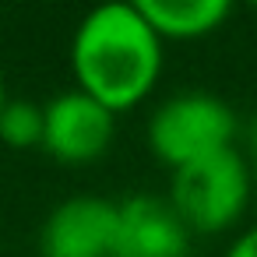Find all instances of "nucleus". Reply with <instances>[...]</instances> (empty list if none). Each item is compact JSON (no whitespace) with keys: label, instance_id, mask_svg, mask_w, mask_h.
<instances>
[{"label":"nucleus","instance_id":"nucleus-8","mask_svg":"<svg viewBox=\"0 0 257 257\" xmlns=\"http://www.w3.org/2000/svg\"><path fill=\"white\" fill-rule=\"evenodd\" d=\"M46 134V106L32 99H8V106L0 109V141L15 152H32L43 148Z\"/></svg>","mask_w":257,"mask_h":257},{"label":"nucleus","instance_id":"nucleus-1","mask_svg":"<svg viewBox=\"0 0 257 257\" xmlns=\"http://www.w3.org/2000/svg\"><path fill=\"white\" fill-rule=\"evenodd\" d=\"M71 71L78 88L106 109H134L159 85L162 39L152 32L138 4L95 8L74 32Z\"/></svg>","mask_w":257,"mask_h":257},{"label":"nucleus","instance_id":"nucleus-4","mask_svg":"<svg viewBox=\"0 0 257 257\" xmlns=\"http://www.w3.org/2000/svg\"><path fill=\"white\" fill-rule=\"evenodd\" d=\"M116 134V113L85 95L81 88L64 92L46 102V134L43 152H50L57 162L85 166L109 152Z\"/></svg>","mask_w":257,"mask_h":257},{"label":"nucleus","instance_id":"nucleus-11","mask_svg":"<svg viewBox=\"0 0 257 257\" xmlns=\"http://www.w3.org/2000/svg\"><path fill=\"white\" fill-rule=\"evenodd\" d=\"M8 106V85H4V71H0V109Z\"/></svg>","mask_w":257,"mask_h":257},{"label":"nucleus","instance_id":"nucleus-9","mask_svg":"<svg viewBox=\"0 0 257 257\" xmlns=\"http://www.w3.org/2000/svg\"><path fill=\"white\" fill-rule=\"evenodd\" d=\"M225 257H257V225L246 229V232H239L232 239V246L225 250Z\"/></svg>","mask_w":257,"mask_h":257},{"label":"nucleus","instance_id":"nucleus-5","mask_svg":"<svg viewBox=\"0 0 257 257\" xmlns=\"http://www.w3.org/2000/svg\"><path fill=\"white\" fill-rule=\"evenodd\" d=\"M116 201L74 194L60 201L39 229V257H113Z\"/></svg>","mask_w":257,"mask_h":257},{"label":"nucleus","instance_id":"nucleus-2","mask_svg":"<svg viewBox=\"0 0 257 257\" xmlns=\"http://www.w3.org/2000/svg\"><path fill=\"white\" fill-rule=\"evenodd\" d=\"M250 190H253V173L246 166V155L225 148L183 169H173L169 204L176 208V215L190 232L218 236L243 218L250 204Z\"/></svg>","mask_w":257,"mask_h":257},{"label":"nucleus","instance_id":"nucleus-10","mask_svg":"<svg viewBox=\"0 0 257 257\" xmlns=\"http://www.w3.org/2000/svg\"><path fill=\"white\" fill-rule=\"evenodd\" d=\"M246 166H250V173H257V116L246 127Z\"/></svg>","mask_w":257,"mask_h":257},{"label":"nucleus","instance_id":"nucleus-3","mask_svg":"<svg viewBox=\"0 0 257 257\" xmlns=\"http://www.w3.org/2000/svg\"><path fill=\"white\" fill-rule=\"evenodd\" d=\"M239 120L229 102L204 92H183L166 99L148 120V148L169 169H183L215 152L236 148Z\"/></svg>","mask_w":257,"mask_h":257},{"label":"nucleus","instance_id":"nucleus-7","mask_svg":"<svg viewBox=\"0 0 257 257\" xmlns=\"http://www.w3.org/2000/svg\"><path fill=\"white\" fill-rule=\"evenodd\" d=\"M138 11L159 39H204L229 18L225 0H138Z\"/></svg>","mask_w":257,"mask_h":257},{"label":"nucleus","instance_id":"nucleus-6","mask_svg":"<svg viewBox=\"0 0 257 257\" xmlns=\"http://www.w3.org/2000/svg\"><path fill=\"white\" fill-rule=\"evenodd\" d=\"M190 229L159 194H131L116 201V246L113 257H187Z\"/></svg>","mask_w":257,"mask_h":257}]
</instances>
